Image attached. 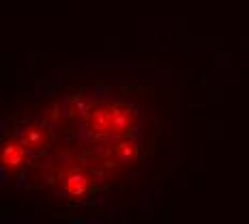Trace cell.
Masks as SVG:
<instances>
[{"label":"cell","instance_id":"6da1fadb","mask_svg":"<svg viewBox=\"0 0 249 224\" xmlns=\"http://www.w3.org/2000/svg\"><path fill=\"white\" fill-rule=\"evenodd\" d=\"M65 183H67V192H69V194L82 196L88 187V179L82 173H71L69 177H67Z\"/></svg>","mask_w":249,"mask_h":224},{"label":"cell","instance_id":"7a4b0ae2","mask_svg":"<svg viewBox=\"0 0 249 224\" xmlns=\"http://www.w3.org/2000/svg\"><path fill=\"white\" fill-rule=\"evenodd\" d=\"M118 151H121V162H131V160H133V153H136L131 144H121V147H118Z\"/></svg>","mask_w":249,"mask_h":224},{"label":"cell","instance_id":"3957f363","mask_svg":"<svg viewBox=\"0 0 249 224\" xmlns=\"http://www.w3.org/2000/svg\"><path fill=\"white\" fill-rule=\"evenodd\" d=\"M13 153H15V147H4V155H7V158L13 155Z\"/></svg>","mask_w":249,"mask_h":224}]
</instances>
